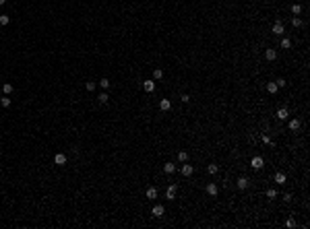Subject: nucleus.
<instances>
[{"instance_id":"nucleus-30","label":"nucleus","mask_w":310,"mask_h":229,"mask_svg":"<svg viewBox=\"0 0 310 229\" xmlns=\"http://www.w3.org/2000/svg\"><path fill=\"white\" fill-rule=\"evenodd\" d=\"M207 171H209V174H217V165H209Z\"/></svg>"},{"instance_id":"nucleus-19","label":"nucleus","mask_w":310,"mask_h":229,"mask_svg":"<svg viewBox=\"0 0 310 229\" xmlns=\"http://www.w3.org/2000/svg\"><path fill=\"white\" fill-rule=\"evenodd\" d=\"M8 23H10V17H8V15H0V25L4 27V25H8Z\"/></svg>"},{"instance_id":"nucleus-28","label":"nucleus","mask_w":310,"mask_h":229,"mask_svg":"<svg viewBox=\"0 0 310 229\" xmlns=\"http://www.w3.org/2000/svg\"><path fill=\"white\" fill-rule=\"evenodd\" d=\"M275 196H277V190H273V188L267 190V198H275Z\"/></svg>"},{"instance_id":"nucleus-4","label":"nucleus","mask_w":310,"mask_h":229,"mask_svg":"<svg viewBox=\"0 0 310 229\" xmlns=\"http://www.w3.org/2000/svg\"><path fill=\"white\" fill-rule=\"evenodd\" d=\"M273 33H275V35H283V33H285V27H283L281 21H277V23L273 25Z\"/></svg>"},{"instance_id":"nucleus-31","label":"nucleus","mask_w":310,"mask_h":229,"mask_svg":"<svg viewBox=\"0 0 310 229\" xmlns=\"http://www.w3.org/2000/svg\"><path fill=\"white\" fill-rule=\"evenodd\" d=\"M275 83H277V87H285V81H283V79H279V81H275Z\"/></svg>"},{"instance_id":"nucleus-11","label":"nucleus","mask_w":310,"mask_h":229,"mask_svg":"<svg viewBox=\"0 0 310 229\" xmlns=\"http://www.w3.org/2000/svg\"><path fill=\"white\" fill-rule=\"evenodd\" d=\"M265 58L269 62H273V60L277 58V52H275V50H265Z\"/></svg>"},{"instance_id":"nucleus-9","label":"nucleus","mask_w":310,"mask_h":229,"mask_svg":"<svg viewBox=\"0 0 310 229\" xmlns=\"http://www.w3.org/2000/svg\"><path fill=\"white\" fill-rule=\"evenodd\" d=\"M143 89L147 93H153L155 91V83H153V81H145V83H143Z\"/></svg>"},{"instance_id":"nucleus-32","label":"nucleus","mask_w":310,"mask_h":229,"mask_svg":"<svg viewBox=\"0 0 310 229\" xmlns=\"http://www.w3.org/2000/svg\"><path fill=\"white\" fill-rule=\"evenodd\" d=\"M4 2H6V0H0V6H2V4H4Z\"/></svg>"},{"instance_id":"nucleus-1","label":"nucleus","mask_w":310,"mask_h":229,"mask_svg":"<svg viewBox=\"0 0 310 229\" xmlns=\"http://www.w3.org/2000/svg\"><path fill=\"white\" fill-rule=\"evenodd\" d=\"M263 165H265V159H263V157H259V155L252 157V161H250V167H252V169H261Z\"/></svg>"},{"instance_id":"nucleus-33","label":"nucleus","mask_w":310,"mask_h":229,"mask_svg":"<svg viewBox=\"0 0 310 229\" xmlns=\"http://www.w3.org/2000/svg\"><path fill=\"white\" fill-rule=\"evenodd\" d=\"M0 85H2V81H0Z\"/></svg>"},{"instance_id":"nucleus-7","label":"nucleus","mask_w":310,"mask_h":229,"mask_svg":"<svg viewBox=\"0 0 310 229\" xmlns=\"http://www.w3.org/2000/svg\"><path fill=\"white\" fill-rule=\"evenodd\" d=\"M54 163H56V165H64V163H66V155H64V153H58V155L54 157Z\"/></svg>"},{"instance_id":"nucleus-3","label":"nucleus","mask_w":310,"mask_h":229,"mask_svg":"<svg viewBox=\"0 0 310 229\" xmlns=\"http://www.w3.org/2000/svg\"><path fill=\"white\" fill-rule=\"evenodd\" d=\"M176 192H178V186H176V184H172V186H168V190H166V196H168L170 200H174V198H176Z\"/></svg>"},{"instance_id":"nucleus-12","label":"nucleus","mask_w":310,"mask_h":229,"mask_svg":"<svg viewBox=\"0 0 310 229\" xmlns=\"http://www.w3.org/2000/svg\"><path fill=\"white\" fill-rule=\"evenodd\" d=\"M238 188H240V190H246V188H248V180H246V178H238Z\"/></svg>"},{"instance_id":"nucleus-5","label":"nucleus","mask_w":310,"mask_h":229,"mask_svg":"<svg viewBox=\"0 0 310 229\" xmlns=\"http://www.w3.org/2000/svg\"><path fill=\"white\" fill-rule=\"evenodd\" d=\"M159 107H161L163 112H170V109H172V101H170V99H161V101H159Z\"/></svg>"},{"instance_id":"nucleus-15","label":"nucleus","mask_w":310,"mask_h":229,"mask_svg":"<svg viewBox=\"0 0 310 229\" xmlns=\"http://www.w3.org/2000/svg\"><path fill=\"white\" fill-rule=\"evenodd\" d=\"M178 161H180V163H186V161H188V153H186V151H180V153H178Z\"/></svg>"},{"instance_id":"nucleus-27","label":"nucleus","mask_w":310,"mask_h":229,"mask_svg":"<svg viewBox=\"0 0 310 229\" xmlns=\"http://www.w3.org/2000/svg\"><path fill=\"white\" fill-rule=\"evenodd\" d=\"M153 77H155V79H161V77H163V70H161V68H155Z\"/></svg>"},{"instance_id":"nucleus-26","label":"nucleus","mask_w":310,"mask_h":229,"mask_svg":"<svg viewBox=\"0 0 310 229\" xmlns=\"http://www.w3.org/2000/svg\"><path fill=\"white\" fill-rule=\"evenodd\" d=\"M292 25H294V27H302V19L294 17V19H292Z\"/></svg>"},{"instance_id":"nucleus-24","label":"nucleus","mask_w":310,"mask_h":229,"mask_svg":"<svg viewBox=\"0 0 310 229\" xmlns=\"http://www.w3.org/2000/svg\"><path fill=\"white\" fill-rule=\"evenodd\" d=\"M108 101H110L108 93H99V103H108Z\"/></svg>"},{"instance_id":"nucleus-18","label":"nucleus","mask_w":310,"mask_h":229,"mask_svg":"<svg viewBox=\"0 0 310 229\" xmlns=\"http://www.w3.org/2000/svg\"><path fill=\"white\" fill-rule=\"evenodd\" d=\"M281 47H283V50H289V47H292V42H289L287 37H281Z\"/></svg>"},{"instance_id":"nucleus-13","label":"nucleus","mask_w":310,"mask_h":229,"mask_svg":"<svg viewBox=\"0 0 310 229\" xmlns=\"http://www.w3.org/2000/svg\"><path fill=\"white\" fill-rule=\"evenodd\" d=\"M207 194H209V196H217V186H215V184H209V186H207Z\"/></svg>"},{"instance_id":"nucleus-2","label":"nucleus","mask_w":310,"mask_h":229,"mask_svg":"<svg viewBox=\"0 0 310 229\" xmlns=\"http://www.w3.org/2000/svg\"><path fill=\"white\" fill-rule=\"evenodd\" d=\"M163 213H166V209H163L161 204H155V206L151 209V215H153V217H157V219H159V217H163Z\"/></svg>"},{"instance_id":"nucleus-14","label":"nucleus","mask_w":310,"mask_h":229,"mask_svg":"<svg viewBox=\"0 0 310 229\" xmlns=\"http://www.w3.org/2000/svg\"><path fill=\"white\" fill-rule=\"evenodd\" d=\"M275 184H279V186H281V184H285V174H281V171H279V174H275Z\"/></svg>"},{"instance_id":"nucleus-6","label":"nucleus","mask_w":310,"mask_h":229,"mask_svg":"<svg viewBox=\"0 0 310 229\" xmlns=\"http://www.w3.org/2000/svg\"><path fill=\"white\" fill-rule=\"evenodd\" d=\"M287 116H289L287 107H279V109H277V118H279V120H287Z\"/></svg>"},{"instance_id":"nucleus-16","label":"nucleus","mask_w":310,"mask_h":229,"mask_svg":"<svg viewBox=\"0 0 310 229\" xmlns=\"http://www.w3.org/2000/svg\"><path fill=\"white\" fill-rule=\"evenodd\" d=\"M163 171H166V174H174V171H176V165H174V163H166V165H163Z\"/></svg>"},{"instance_id":"nucleus-22","label":"nucleus","mask_w":310,"mask_h":229,"mask_svg":"<svg viewBox=\"0 0 310 229\" xmlns=\"http://www.w3.org/2000/svg\"><path fill=\"white\" fill-rule=\"evenodd\" d=\"M292 12H294V15H300V12H302V6H300V4H292Z\"/></svg>"},{"instance_id":"nucleus-20","label":"nucleus","mask_w":310,"mask_h":229,"mask_svg":"<svg viewBox=\"0 0 310 229\" xmlns=\"http://www.w3.org/2000/svg\"><path fill=\"white\" fill-rule=\"evenodd\" d=\"M12 89H15V87H12V85H8V83H4V85H2V91L6 93V95H10V93H12Z\"/></svg>"},{"instance_id":"nucleus-17","label":"nucleus","mask_w":310,"mask_h":229,"mask_svg":"<svg viewBox=\"0 0 310 229\" xmlns=\"http://www.w3.org/2000/svg\"><path fill=\"white\" fill-rule=\"evenodd\" d=\"M277 89H279L277 83H267V91L269 93H277Z\"/></svg>"},{"instance_id":"nucleus-29","label":"nucleus","mask_w":310,"mask_h":229,"mask_svg":"<svg viewBox=\"0 0 310 229\" xmlns=\"http://www.w3.org/2000/svg\"><path fill=\"white\" fill-rule=\"evenodd\" d=\"M85 89H87V91H93V89H95V83H93V81L85 83Z\"/></svg>"},{"instance_id":"nucleus-21","label":"nucleus","mask_w":310,"mask_h":229,"mask_svg":"<svg viewBox=\"0 0 310 229\" xmlns=\"http://www.w3.org/2000/svg\"><path fill=\"white\" fill-rule=\"evenodd\" d=\"M300 128V120H292L289 122V130H298Z\"/></svg>"},{"instance_id":"nucleus-25","label":"nucleus","mask_w":310,"mask_h":229,"mask_svg":"<svg viewBox=\"0 0 310 229\" xmlns=\"http://www.w3.org/2000/svg\"><path fill=\"white\" fill-rule=\"evenodd\" d=\"M0 105H2V107H8V105H10V99H8V97H0Z\"/></svg>"},{"instance_id":"nucleus-8","label":"nucleus","mask_w":310,"mask_h":229,"mask_svg":"<svg viewBox=\"0 0 310 229\" xmlns=\"http://www.w3.org/2000/svg\"><path fill=\"white\" fill-rule=\"evenodd\" d=\"M145 194H147V198H149V200H153V198H157V188H153V186H149Z\"/></svg>"},{"instance_id":"nucleus-10","label":"nucleus","mask_w":310,"mask_h":229,"mask_svg":"<svg viewBox=\"0 0 310 229\" xmlns=\"http://www.w3.org/2000/svg\"><path fill=\"white\" fill-rule=\"evenodd\" d=\"M192 171H194V169H192V165L182 163V176H186V178H188V176H192Z\"/></svg>"},{"instance_id":"nucleus-23","label":"nucleus","mask_w":310,"mask_h":229,"mask_svg":"<svg viewBox=\"0 0 310 229\" xmlns=\"http://www.w3.org/2000/svg\"><path fill=\"white\" fill-rule=\"evenodd\" d=\"M110 85H112V83H110L108 79H101V81H99V87H101V89H108Z\"/></svg>"}]
</instances>
